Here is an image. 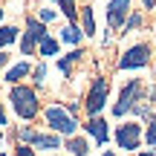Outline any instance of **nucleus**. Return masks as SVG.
Instances as JSON below:
<instances>
[{
  "label": "nucleus",
  "instance_id": "16",
  "mask_svg": "<svg viewBox=\"0 0 156 156\" xmlns=\"http://www.w3.org/2000/svg\"><path fill=\"white\" fill-rule=\"evenodd\" d=\"M78 17H81V32H84V38H93V35H95V17H93V9H90V6H87V9H81V15H78Z\"/></svg>",
  "mask_w": 156,
  "mask_h": 156
},
{
  "label": "nucleus",
  "instance_id": "24",
  "mask_svg": "<svg viewBox=\"0 0 156 156\" xmlns=\"http://www.w3.org/2000/svg\"><path fill=\"white\" fill-rule=\"evenodd\" d=\"M15 156H41L35 147H29V145H17L15 147Z\"/></svg>",
  "mask_w": 156,
  "mask_h": 156
},
{
  "label": "nucleus",
  "instance_id": "17",
  "mask_svg": "<svg viewBox=\"0 0 156 156\" xmlns=\"http://www.w3.org/2000/svg\"><path fill=\"white\" fill-rule=\"evenodd\" d=\"M55 3H58V9L67 15V20H69V23H75V20H78V6H75V0H55Z\"/></svg>",
  "mask_w": 156,
  "mask_h": 156
},
{
  "label": "nucleus",
  "instance_id": "10",
  "mask_svg": "<svg viewBox=\"0 0 156 156\" xmlns=\"http://www.w3.org/2000/svg\"><path fill=\"white\" fill-rule=\"evenodd\" d=\"M29 147H35V151H49V153H58V147H64V139H61L58 133H41V130H38Z\"/></svg>",
  "mask_w": 156,
  "mask_h": 156
},
{
  "label": "nucleus",
  "instance_id": "31",
  "mask_svg": "<svg viewBox=\"0 0 156 156\" xmlns=\"http://www.w3.org/2000/svg\"><path fill=\"white\" fill-rule=\"evenodd\" d=\"M0 20H3V9H0Z\"/></svg>",
  "mask_w": 156,
  "mask_h": 156
},
{
  "label": "nucleus",
  "instance_id": "3",
  "mask_svg": "<svg viewBox=\"0 0 156 156\" xmlns=\"http://www.w3.org/2000/svg\"><path fill=\"white\" fill-rule=\"evenodd\" d=\"M145 81L142 78H133V81H127L122 87V93H119V101L113 104V116L116 119H124V116H130V113H136L139 110V104L145 101Z\"/></svg>",
  "mask_w": 156,
  "mask_h": 156
},
{
  "label": "nucleus",
  "instance_id": "6",
  "mask_svg": "<svg viewBox=\"0 0 156 156\" xmlns=\"http://www.w3.org/2000/svg\"><path fill=\"white\" fill-rule=\"evenodd\" d=\"M147 64H151V46L147 44H133V46H127L122 52L116 67L124 73V69H145Z\"/></svg>",
  "mask_w": 156,
  "mask_h": 156
},
{
  "label": "nucleus",
  "instance_id": "28",
  "mask_svg": "<svg viewBox=\"0 0 156 156\" xmlns=\"http://www.w3.org/2000/svg\"><path fill=\"white\" fill-rule=\"evenodd\" d=\"M98 156H122V153H116V151H101Z\"/></svg>",
  "mask_w": 156,
  "mask_h": 156
},
{
  "label": "nucleus",
  "instance_id": "11",
  "mask_svg": "<svg viewBox=\"0 0 156 156\" xmlns=\"http://www.w3.org/2000/svg\"><path fill=\"white\" fill-rule=\"evenodd\" d=\"M64 151H67V156H90V142H87V136H73V139H64Z\"/></svg>",
  "mask_w": 156,
  "mask_h": 156
},
{
  "label": "nucleus",
  "instance_id": "1",
  "mask_svg": "<svg viewBox=\"0 0 156 156\" xmlns=\"http://www.w3.org/2000/svg\"><path fill=\"white\" fill-rule=\"evenodd\" d=\"M9 101H12V110H15L23 122H32V119L41 113V98H38V93H35V87L15 84L12 93H9Z\"/></svg>",
  "mask_w": 156,
  "mask_h": 156
},
{
  "label": "nucleus",
  "instance_id": "12",
  "mask_svg": "<svg viewBox=\"0 0 156 156\" xmlns=\"http://www.w3.org/2000/svg\"><path fill=\"white\" fill-rule=\"evenodd\" d=\"M58 41H61V44H69V46H75V49H78V44L84 41V32L75 26V23H67V26L61 29V35H58Z\"/></svg>",
  "mask_w": 156,
  "mask_h": 156
},
{
  "label": "nucleus",
  "instance_id": "32",
  "mask_svg": "<svg viewBox=\"0 0 156 156\" xmlns=\"http://www.w3.org/2000/svg\"><path fill=\"white\" fill-rule=\"evenodd\" d=\"M0 145H3V133H0Z\"/></svg>",
  "mask_w": 156,
  "mask_h": 156
},
{
  "label": "nucleus",
  "instance_id": "25",
  "mask_svg": "<svg viewBox=\"0 0 156 156\" xmlns=\"http://www.w3.org/2000/svg\"><path fill=\"white\" fill-rule=\"evenodd\" d=\"M6 64H9V55H6V52H0V69H3Z\"/></svg>",
  "mask_w": 156,
  "mask_h": 156
},
{
  "label": "nucleus",
  "instance_id": "21",
  "mask_svg": "<svg viewBox=\"0 0 156 156\" xmlns=\"http://www.w3.org/2000/svg\"><path fill=\"white\" fill-rule=\"evenodd\" d=\"M35 133H38L35 127H20V130H17V142H20V145H32Z\"/></svg>",
  "mask_w": 156,
  "mask_h": 156
},
{
  "label": "nucleus",
  "instance_id": "15",
  "mask_svg": "<svg viewBox=\"0 0 156 156\" xmlns=\"http://www.w3.org/2000/svg\"><path fill=\"white\" fill-rule=\"evenodd\" d=\"M29 73H32V67H29V64L26 61H20V64H15V67H9V69H6V81H9V84H20V78H26Z\"/></svg>",
  "mask_w": 156,
  "mask_h": 156
},
{
  "label": "nucleus",
  "instance_id": "18",
  "mask_svg": "<svg viewBox=\"0 0 156 156\" xmlns=\"http://www.w3.org/2000/svg\"><path fill=\"white\" fill-rule=\"evenodd\" d=\"M17 41V26H0V49Z\"/></svg>",
  "mask_w": 156,
  "mask_h": 156
},
{
  "label": "nucleus",
  "instance_id": "27",
  "mask_svg": "<svg viewBox=\"0 0 156 156\" xmlns=\"http://www.w3.org/2000/svg\"><path fill=\"white\" fill-rule=\"evenodd\" d=\"M6 124V110H3V104H0V127Z\"/></svg>",
  "mask_w": 156,
  "mask_h": 156
},
{
  "label": "nucleus",
  "instance_id": "9",
  "mask_svg": "<svg viewBox=\"0 0 156 156\" xmlns=\"http://www.w3.org/2000/svg\"><path fill=\"white\" fill-rule=\"evenodd\" d=\"M84 136H90V139L95 142V147H104L107 142H110V122L107 119H87V124H81Z\"/></svg>",
  "mask_w": 156,
  "mask_h": 156
},
{
  "label": "nucleus",
  "instance_id": "26",
  "mask_svg": "<svg viewBox=\"0 0 156 156\" xmlns=\"http://www.w3.org/2000/svg\"><path fill=\"white\" fill-rule=\"evenodd\" d=\"M142 6L145 9H156V0H142Z\"/></svg>",
  "mask_w": 156,
  "mask_h": 156
},
{
  "label": "nucleus",
  "instance_id": "22",
  "mask_svg": "<svg viewBox=\"0 0 156 156\" xmlns=\"http://www.w3.org/2000/svg\"><path fill=\"white\" fill-rule=\"evenodd\" d=\"M32 78H35V84H38V87L46 81V67H44V64H38V67L32 69Z\"/></svg>",
  "mask_w": 156,
  "mask_h": 156
},
{
  "label": "nucleus",
  "instance_id": "2",
  "mask_svg": "<svg viewBox=\"0 0 156 156\" xmlns=\"http://www.w3.org/2000/svg\"><path fill=\"white\" fill-rule=\"evenodd\" d=\"M44 119H46V124H49V130H52V133H58L61 139H73V136L81 133L78 119L69 116L64 104H49V107L44 110Z\"/></svg>",
  "mask_w": 156,
  "mask_h": 156
},
{
  "label": "nucleus",
  "instance_id": "4",
  "mask_svg": "<svg viewBox=\"0 0 156 156\" xmlns=\"http://www.w3.org/2000/svg\"><path fill=\"white\" fill-rule=\"evenodd\" d=\"M113 139H116V147H119V151L139 153L142 142H145V127H142L136 119H130V122H119L116 130H113Z\"/></svg>",
  "mask_w": 156,
  "mask_h": 156
},
{
  "label": "nucleus",
  "instance_id": "7",
  "mask_svg": "<svg viewBox=\"0 0 156 156\" xmlns=\"http://www.w3.org/2000/svg\"><path fill=\"white\" fill-rule=\"evenodd\" d=\"M130 3L133 0H110L107 3V32H122L124 20L130 17Z\"/></svg>",
  "mask_w": 156,
  "mask_h": 156
},
{
  "label": "nucleus",
  "instance_id": "23",
  "mask_svg": "<svg viewBox=\"0 0 156 156\" xmlns=\"http://www.w3.org/2000/svg\"><path fill=\"white\" fill-rule=\"evenodd\" d=\"M55 17H58V12H55V9H41L38 20H41V23H52V20H55Z\"/></svg>",
  "mask_w": 156,
  "mask_h": 156
},
{
  "label": "nucleus",
  "instance_id": "8",
  "mask_svg": "<svg viewBox=\"0 0 156 156\" xmlns=\"http://www.w3.org/2000/svg\"><path fill=\"white\" fill-rule=\"evenodd\" d=\"M44 35H46L44 23H41L38 17H26V32H23V41H20V52L23 55H32V52L38 49Z\"/></svg>",
  "mask_w": 156,
  "mask_h": 156
},
{
  "label": "nucleus",
  "instance_id": "20",
  "mask_svg": "<svg viewBox=\"0 0 156 156\" xmlns=\"http://www.w3.org/2000/svg\"><path fill=\"white\" fill-rule=\"evenodd\" d=\"M139 26H142V15L136 12V15H130L127 20H124V26H122V32H119V35H127V32H133V29H139Z\"/></svg>",
  "mask_w": 156,
  "mask_h": 156
},
{
  "label": "nucleus",
  "instance_id": "29",
  "mask_svg": "<svg viewBox=\"0 0 156 156\" xmlns=\"http://www.w3.org/2000/svg\"><path fill=\"white\" fill-rule=\"evenodd\" d=\"M136 156H156V153H153V151H139Z\"/></svg>",
  "mask_w": 156,
  "mask_h": 156
},
{
  "label": "nucleus",
  "instance_id": "30",
  "mask_svg": "<svg viewBox=\"0 0 156 156\" xmlns=\"http://www.w3.org/2000/svg\"><path fill=\"white\" fill-rule=\"evenodd\" d=\"M49 156H67V153H49Z\"/></svg>",
  "mask_w": 156,
  "mask_h": 156
},
{
  "label": "nucleus",
  "instance_id": "13",
  "mask_svg": "<svg viewBox=\"0 0 156 156\" xmlns=\"http://www.w3.org/2000/svg\"><path fill=\"white\" fill-rule=\"evenodd\" d=\"M81 61H84V49H73L67 58H61V61H58V69H61V75H64V78H69V75H73V67H75V64H81Z\"/></svg>",
  "mask_w": 156,
  "mask_h": 156
},
{
  "label": "nucleus",
  "instance_id": "33",
  "mask_svg": "<svg viewBox=\"0 0 156 156\" xmlns=\"http://www.w3.org/2000/svg\"><path fill=\"white\" fill-rule=\"evenodd\" d=\"M0 156H6V153H0Z\"/></svg>",
  "mask_w": 156,
  "mask_h": 156
},
{
  "label": "nucleus",
  "instance_id": "19",
  "mask_svg": "<svg viewBox=\"0 0 156 156\" xmlns=\"http://www.w3.org/2000/svg\"><path fill=\"white\" fill-rule=\"evenodd\" d=\"M145 145L151 147V151H156V119L147 122V127H145Z\"/></svg>",
  "mask_w": 156,
  "mask_h": 156
},
{
  "label": "nucleus",
  "instance_id": "5",
  "mask_svg": "<svg viewBox=\"0 0 156 156\" xmlns=\"http://www.w3.org/2000/svg\"><path fill=\"white\" fill-rule=\"evenodd\" d=\"M107 95H110V81L104 75L93 78V87L87 90V98H84V110H87V119H98L107 107Z\"/></svg>",
  "mask_w": 156,
  "mask_h": 156
},
{
  "label": "nucleus",
  "instance_id": "14",
  "mask_svg": "<svg viewBox=\"0 0 156 156\" xmlns=\"http://www.w3.org/2000/svg\"><path fill=\"white\" fill-rule=\"evenodd\" d=\"M58 49H61V41L58 38H52L49 32L44 35V38H41V44H38V52L44 58H52V55H58Z\"/></svg>",
  "mask_w": 156,
  "mask_h": 156
}]
</instances>
